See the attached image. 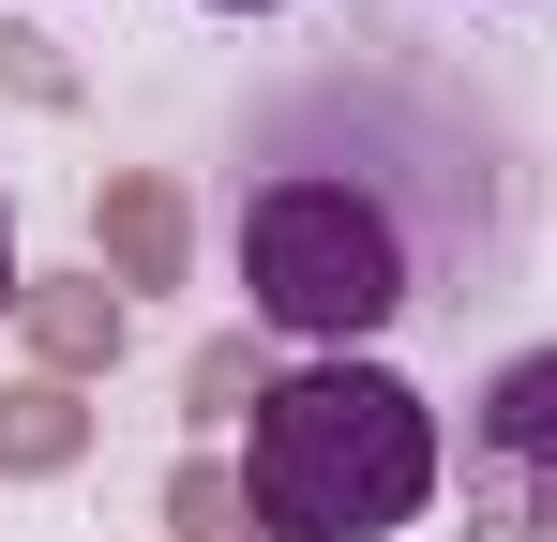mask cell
Masks as SVG:
<instances>
[{
    "mask_svg": "<svg viewBox=\"0 0 557 542\" xmlns=\"http://www.w3.org/2000/svg\"><path fill=\"white\" fill-rule=\"evenodd\" d=\"M76 452H91L76 377H0V482H61Z\"/></svg>",
    "mask_w": 557,
    "mask_h": 542,
    "instance_id": "cell-6",
    "label": "cell"
},
{
    "mask_svg": "<svg viewBox=\"0 0 557 542\" xmlns=\"http://www.w3.org/2000/svg\"><path fill=\"white\" fill-rule=\"evenodd\" d=\"M226 15H272V0H226Z\"/></svg>",
    "mask_w": 557,
    "mask_h": 542,
    "instance_id": "cell-10",
    "label": "cell"
},
{
    "mask_svg": "<svg viewBox=\"0 0 557 542\" xmlns=\"http://www.w3.org/2000/svg\"><path fill=\"white\" fill-rule=\"evenodd\" d=\"M0 301H30V271H15V211H0Z\"/></svg>",
    "mask_w": 557,
    "mask_h": 542,
    "instance_id": "cell-9",
    "label": "cell"
},
{
    "mask_svg": "<svg viewBox=\"0 0 557 542\" xmlns=\"http://www.w3.org/2000/svg\"><path fill=\"white\" fill-rule=\"evenodd\" d=\"M91 242H106V271H121V286H182V257H196L182 181H166V167H121V181L91 196Z\"/></svg>",
    "mask_w": 557,
    "mask_h": 542,
    "instance_id": "cell-4",
    "label": "cell"
},
{
    "mask_svg": "<svg viewBox=\"0 0 557 542\" xmlns=\"http://www.w3.org/2000/svg\"><path fill=\"white\" fill-rule=\"evenodd\" d=\"M467 452H482V482H512V497H543V513H557V347H528V361L482 377Z\"/></svg>",
    "mask_w": 557,
    "mask_h": 542,
    "instance_id": "cell-3",
    "label": "cell"
},
{
    "mask_svg": "<svg viewBox=\"0 0 557 542\" xmlns=\"http://www.w3.org/2000/svg\"><path fill=\"white\" fill-rule=\"evenodd\" d=\"M182 407H196V422H226V407L257 422V407H272V361H257V347H196V377H182Z\"/></svg>",
    "mask_w": 557,
    "mask_h": 542,
    "instance_id": "cell-8",
    "label": "cell"
},
{
    "mask_svg": "<svg viewBox=\"0 0 557 542\" xmlns=\"http://www.w3.org/2000/svg\"><path fill=\"white\" fill-rule=\"evenodd\" d=\"M242 286L257 317L301 347H362L422 301H497L528 257V136L497 121V90L392 61V30H362L347 61L257 90L242 121Z\"/></svg>",
    "mask_w": 557,
    "mask_h": 542,
    "instance_id": "cell-1",
    "label": "cell"
},
{
    "mask_svg": "<svg viewBox=\"0 0 557 542\" xmlns=\"http://www.w3.org/2000/svg\"><path fill=\"white\" fill-rule=\"evenodd\" d=\"M15 317H30V361H46V377H106V361H121V332H136V301H121L106 271H46Z\"/></svg>",
    "mask_w": 557,
    "mask_h": 542,
    "instance_id": "cell-5",
    "label": "cell"
},
{
    "mask_svg": "<svg viewBox=\"0 0 557 542\" xmlns=\"http://www.w3.org/2000/svg\"><path fill=\"white\" fill-rule=\"evenodd\" d=\"M242 497L272 542H392L437 497V407L392 361H301L242 422Z\"/></svg>",
    "mask_w": 557,
    "mask_h": 542,
    "instance_id": "cell-2",
    "label": "cell"
},
{
    "mask_svg": "<svg viewBox=\"0 0 557 542\" xmlns=\"http://www.w3.org/2000/svg\"><path fill=\"white\" fill-rule=\"evenodd\" d=\"M166 528H182V542H272V528H257V497H242L211 452H196L182 482H166Z\"/></svg>",
    "mask_w": 557,
    "mask_h": 542,
    "instance_id": "cell-7",
    "label": "cell"
}]
</instances>
